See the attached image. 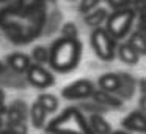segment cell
Wrapping results in <instances>:
<instances>
[{"instance_id":"cell-21","label":"cell","mask_w":146,"mask_h":134,"mask_svg":"<svg viewBox=\"0 0 146 134\" xmlns=\"http://www.w3.org/2000/svg\"><path fill=\"white\" fill-rule=\"evenodd\" d=\"M5 112H7V107H5V104H3V92L0 90V115L5 114Z\"/></svg>"},{"instance_id":"cell-29","label":"cell","mask_w":146,"mask_h":134,"mask_svg":"<svg viewBox=\"0 0 146 134\" xmlns=\"http://www.w3.org/2000/svg\"><path fill=\"white\" fill-rule=\"evenodd\" d=\"M47 2H55V0H47Z\"/></svg>"},{"instance_id":"cell-30","label":"cell","mask_w":146,"mask_h":134,"mask_svg":"<svg viewBox=\"0 0 146 134\" xmlns=\"http://www.w3.org/2000/svg\"><path fill=\"white\" fill-rule=\"evenodd\" d=\"M0 2H5V0H0Z\"/></svg>"},{"instance_id":"cell-6","label":"cell","mask_w":146,"mask_h":134,"mask_svg":"<svg viewBox=\"0 0 146 134\" xmlns=\"http://www.w3.org/2000/svg\"><path fill=\"white\" fill-rule=\"evenodd\" d=\"M93 84L90 82L88 79H80V80H76L72 82L71 85L64 87L61 95L63 98L66 99H79V98H86L93 93Z\"/></svg>"},{"instance_id":"cell-11","label":"cell","mask_w":146,"mask_h":134,"mask_svg":"<svg viewBox=\"0 0 146 134\" xmlns=\"http://www.w3.org/2000/svg\"><path fill=\"white\" fill-rule=\"evenodd\" d=\"M99 87H101L104 92H115V90H119L121 87V77L116 74H104L99 79Z\"/></svg>"},{"instance_id":"cell-19","label":"cell","mask_w":146,"mask_h":134,"mask_svg":"<svg viewBox=\"0 0 146 134\" xmlns=\"http://www.w3.org/2000/svg\"><path fill=\"white\" fill-rule=\"evenodd\" d=\"M63 33H64V38H68V40H76V36H77V29H76V25H74V24H71V22H68L66 25L63 27Z\"/></svg>"},{"instance_id":"cell-14","label":"cell","mask_w":146,"mask_h":134,"mask_svg":"<svg viewBox=\"0 0 146 134\" xmlns=\"http://www.w3.org/2000/svg\"><path fill=\"white\" fill-rule=\"evenodd\" d=\"M127 44L137 52V54H146V36L141 32H135L130 35V40Z\"/></svg>"},{"instance_id":"cell-3","label":"cell","mask_w":146,"mask_h":134,"mask_svg":"<svg viewBox=\"0 0 146 134\" xmlns=\"http://www.w3.org/2000/svg\"><path fill=\"white\" fill-rule=\"evenodd\" d=\"M133 21V11L130 8L116 10L107 19V33L113 38H123L129 32Z\"/></svg>"},{"instance_id":"cell-18","label":"cell","mask_w":146,"mask_h":134,"mask_svg":"<svg viewBox=\"0 0 146 134\" xmlns=\"http://www.w3.org/2000/svg\"><path fill=\"white\" fill-rule=\"evenodd\" d=\"M99 2H101V0H80V7H79L80 13L86 14V13H90V11H93L94 8H98Z\"/></svg>"},{"instance_id":"cell-7","label":"cell","mask_w":146,"mask_h":134,"mask_svg":"<svg viewBox=\"0 0 146 134\" xmlns=\"http://www.w3.org/2000/svg\"><path fill=\"white\" fill-rule=\"evenodd\" d=\"M123 125L130 131H138V133H146V117L140 112H132L124 118Z\"/></svg>"},{"instance_id":"cell-25","label":"cell","mask_w":146,"mask_h":134,"mask_svg":"<svg viewBox=\"0 0 146 134\" xmlns=\"http://www.w3.org/2000/svg\"><path fill=\"white\" fill-rule=\"evenodd\" d=\"M140 29L143 30V35L146 36V24H143V22H141V24H140Z\"/></svg>"},{"instance_id":"cell-24","label":"cell","mask_w":146,"mask_h":134,"mask_svg":"<svg viewBox=\"0 0 146 134\" xmlns=\"http://www.w3.org/2000/svg\"><path fill=\"white\" fill-rule=\"evenodd\" d=\"M0 134H17L16 131H13V129H5V131H2Z\"/></svg>"},{"instance_id":"cell-16","label":"cell","mask_w":146,"mask_h":134,"mask_svg":"<svg viewBox=\"0 0 146 134\" xmlns=\"http://www.w3.org/2000/svg\"><path fill=\"white\" fill-rule=\"evenodd\" d=\"M36 103H39L41 104V107L44 109L46 112H54V111H57V107H58V101H57V98H55L54 95H49V93H44V95H39L38 96V99H36Z\"/></svg>"},{"instance_id":"cell-26","label":"cell","mask_w":146,"mask_h":134,"mask_svg":"<svg viewBox=\"0 0 146 134\" xmlns=\"http://www.w3.org/2000/svg\"><path fill=\"white\" fill-rule=\"evenodd\" d=\"M2 73H5V65H3V62H0V74Z\"/></svg>"},{"instance_id":"cell-4","label":"cell","mask_w":146,"mask_h":134,"mask_svg":"<svg viewBox=\"0 0 146 134\" xmlns=\"http://www.w3.org/2000/svg\"><path fill=\"white\" fill-rule=\"evenodd\" d=\"M91 44L102 60H111L115 55V41L105 30H96L91 36Z\"/></svg>"},{"instance_id":"cell-27","label":"cell","mask_w":146,"mask_h":134,"mask_svg":"<svg viewBox=\"0 0 146 134\" xmlns=\"http://www.w3.org/2000/svg\"><path fill=\"white\" fill-rule=\"evenodd\" d=\"M141 22L146 24V11H145V13H141Z\"/></svg>"},{"instance_id":"cell-10","label":"cell","mask_w":146,"mask_h":134,"mask_svg":"<svg viewBox=\"0 0 146 134\" xmlns=\"http://www.w3.org/2000/svg\"><path fill=\"white\" fill-rule=\"evenodd\" d=\"M88 126H90V129H91L93 134H110L111 133L110 125H108L99 114H93L91 117H90Z\"/></svg>"},{"instance_id":"cell-17","label":"cell","mask_w":146,"mask_h":134,"mask_svg":"<svg viewBox=\"0 0 146 134\" xmlns=\"http://www.w3.org/2000/svg\"><path fill=\"white\" fill-rule=\"evenodd\" d=\"M33 58H35L38 63H46L49 60V52L46 48L42 46H38V48L33 49Z\"/></svg>"},{"instance_id":"cell-1","label":"cell","mask_w":146,"mask_h":134,"mask_svg":"<svg viewBox=\"0 0 146 134\" xmlns=\"http://www.w3.org/2000/svg\"><path fill=\"white\" fill-rule=\"evenodd\" d=\"M82 48L77 40L61 38L52 46V51L49 54V62L52 68L60 73H66L77 66L79 63Z\"/></svg>"},{"instance_id":"cell-15","label":"cell","mask_w":146,"mask_h":134,"mask_svg":"<svg viewBox=\"0 0 146 134\" xmlns=\"http://www.w3.org/2000/svg\"><path fill=\"white\" fill-rule=\"evenodd\" d=\"M85 21L88 25H99L104 21H107V11L104 8H94L93 11L85 14Z\"/></svg>"},{"instance_id":"cell-12","label":"cell","mask_w":146,"mask_h":134,"mask_svg":"<svg viewBox=\"0 0 146 134\" xmlns=\"http://www.w3.org/2000/svg\"><path fill=\"white\" fill-rule=\"evenodd\" d=\"M118 54H119L121 60L127 65H135L137 62H138V54H137L127 43L126 44H121L119 48H118Z\"/></svg>"},{"instance_id":"cell-5","label":"cell","mask_w":146,"mask_h":134,"mask_svg":"<svg viewBox=\"0 0 146 134\" xmlns=\"http://www.w3.org/2000/svg\"><path fill=\"white\" fill-rule=\"evenodd\" d=\"M27 77L30 84L38 88H47L54 84V76L49 71H46L41 65H30L27 68Z\"/></svg>"},{"instance_id":"cell-2","label":"cell","mask_w":146,"mask_h":134,"mask_svg":"<svg viewBox=\"0 0 146 134\" xmlns=\"http://www.w3.org/2000/svg\"><path fill=\"white\" fill-rule=\"evenodd\" d=\"M50 134H93L77 107H68L63 114L50 121L47 126Z\"/></svg>"},{"instance_id":"cell-20","label":"cell","mask_w":146,"mask_h":134,"mask_svg":"<svg viewBox=\"0 0 146 134\" xmlns=\"http://www.w3.org/2000/svg\"><path fill=\"white\" fill-rule=\"evenodd\" d=\"M108 3L111 5L116 10H121V8H126V5L129 3V0H107Z\"/></svg>"},{"instance_id":"cell-9","label":"cell","mask_w":146,"mask_h":134,"mask_svg":"<svg viewBox=\"0 0 146 134\" xmlns=\"http://www.w3.org/2000/svg\"><path fill=\"white\" fill-rule=\"evenodd\" d=\"M93 99L102 106V107H121V99L118 96H111L108 92L104 90H93Z\"/></svg>"},{"instance_id":"cell-23","label":"cell","mask_w":146,"mask_h":134,"mask_svg":"<svg viewBox=\"0 0 146 134\" xmlns=\"http://www.w3.org/2000/svg\"><path fill=\"white\" fill-rule=\"evenodd\" d=\"M140 87H141L143 95H146V80H141V82H140Z\"/></svg>"},{"instance_id":"cell-8","label":"cell","mask_w":146,"mask_h":134,"mask_svg":"<svg viewBox=\"0 0 146 134\" xmlns=\"http://www.w3.org/2000/svg\"><path fill=\"white\" fill-rule=\"evenodd\" d=\"M7 63L13 71H16V73H24V71H27V68L30 66V58H29V55H25V54L14 52V54L8 55Z\"/></svg>"},{"instance_id":"cell-13","label":"cell","mask_w":146,"mask_h":134,"mask_svg":"<svg viewBox=\"0 0 146 134\" xmlns=\"http://www.w3.org/2000/svg\"><path fill=\"white\" fill-rule=\"evenodd\" d=\"M46 115H47V112H46L44 109L41 107V104H39V103H35V104L32 106V109H30L32 125H33L35 128H42L44 120H46Z\"/></svg>"},{"instance_id":"cell-28","label":"cell","mask_w":146,"mask_h":134,"mask_svg":"<svg viewBox=\"0 0 146 134\" xmlns=\"http://www.w3.org/2000/svg\"><path fill=\"white\" fill-rule=\"evenodd\" d=\"M113 134H127V133H123V131H116V133H113Z\"/></svg>"},{"instance_id":"cell-22","label":"cell","mask_w":146,"mask_h":134,"mask_svg":"<svg viewBox=\"0 0 146 134\" xmlns=\"http://www.w3.org/2000/svg\"><path fill=\"white\" fill-rule=\"evenodd\" d=\"M140 106H141V109H145V111H146V95L141 96V99H140Z\"/></svg>"}]
</instances>
